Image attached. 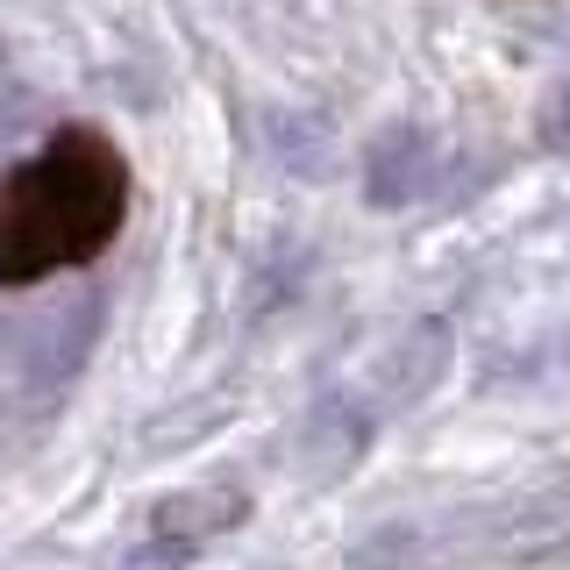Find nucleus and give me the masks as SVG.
Returning <instances> with one entry per match:
<instances>
[{
	"label": "nucleus",
	"mask_w": 570,
	"mask_h": 570,
	"mask_svg": "<svg viewBox=\"0 0 570 570\" xmlns=\"http://www.w3.org/2000/svg\"><path fill=\"white\" fill-rule=\"evenodd\" d=\"M129 222V157L100 129H58L0 178V285L94 264Z\"/></svg>",
	"instance_id": "f257e3e1"
}]
</instances>
